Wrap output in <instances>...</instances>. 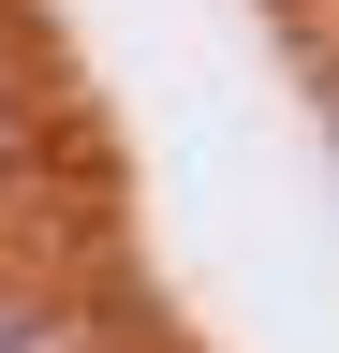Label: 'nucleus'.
I'll list each match as a JSON object with an SVG mask.
<instances>
[{
	"mask_svg": "<svg viewBox=\"0 0 339 353\" xmlns=\"http://www.w3.org/2000/svg\"><path fill=\"white\" fill-rule=\"evenodd\" d=\"M0 353H89V339H74V309H45V294H0Z\"/></svg>",
	"mask_w": 339,
	"mask_h": 353,
	"instance_id": "obj_1",
	"label": "nucleus"
},
{
	"mask_svg": "<svg viewBox=\"0 0 339 353\" xmlns=\"http://www.w3.org/2000/svg\"><path fill=\"white\" fill-rule=\"evenodd\" d=\"M0 44H15V0H0Z\"/></svg>",
	"mask_w": 339,
	"mask_h": 353,
	"instance_id": "obj_2",
	"label": "nucleus"
}]
</instances>
